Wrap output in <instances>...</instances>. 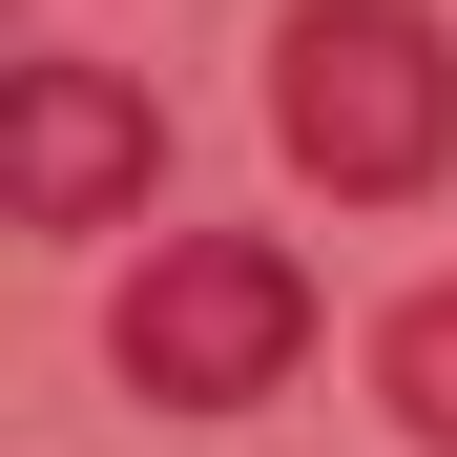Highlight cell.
<instances>
[{"mask_svg":"<svg viewBox=\"0 0 457 457\" xmlns=\"http://www.w3.org/2000/svg\"><path fill=\"white\" fill-rule=\"evenodd\" d=\"M270 145L312 208H416L457 167V21L436 0H291L270 21Z\"/></svg>","mask_w":457,"mask_h":457,"instance_id":"cell-1","label":"cell"},{"mask_svg":"<svg viewBox=\"0 0 457 457\" xmlns=\"http://www.w3.org/2000/svg\"><path fill=\"white\" fill-rule=\"evenodd\" d=\"M104 374L145 416H270L312 374V270L270 228H167L125 291H104Z\"/></svg>","mask_w":457,"mask_h":457,"instance_id":"cell-2","label":"cell"},{"mask_svg":"<svg viewBox=\"0 0 457 457\" xmlns=\"http://www.w3.org/2000/svg\"><path fill=\"white\" fill-rule=\"evenodd\" d=\"M167 187V104L125 84V62H21V84H0V208L42 228H104V208H145Z\"/></svg>","mask_w":457,"mask_h":457,"instance_id":"cell-3","label":"cell"},{"mask_svg":"<svg viewBox=\"0 0 457 457\" xmlns=\"http://www.w3.org/2000/svg\"><path fill=\"white\" fill-rule=\"evenodd\" d=\"M374 395H395L416 457H457V291H395L374 312Z\"/></svg>","mask_w":457,"mask_h":457,"instance_id":"cell-4","label":"cell"}]
</instances>
